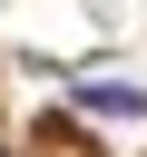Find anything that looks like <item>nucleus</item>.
<instances>
[{
  "label": "nucleus",
  "mask_w": 147,
  "mask_h": 157,
  "mask_svg": "<svg viewBox=\"0 0 147 157\" xmlns=\"http://www.w3.org/2000/svg\"><path fill=\"white\" fill-rule=\"evenodd\" d=\"M29 157H147V137H137V147H108L88 118L49 108V118H29Z\"/></svg>",
  "instance_id": "obj_1"
},
{
  "label": "nucleus",
  "mask_w": 147,
  "mask_h": 157,
  "mask_svg": "<svg viewBox=\"0 0 147 157\" xmlns=\"http://www.w3.org/2000/svg\"><path fill=\"white\" fill-rule=\"evenodd\" d=\"M0 157H29V118L10 108V88H0Z\"/></svg>",
  "instance_id": "obj_2"
}]
</instances>
